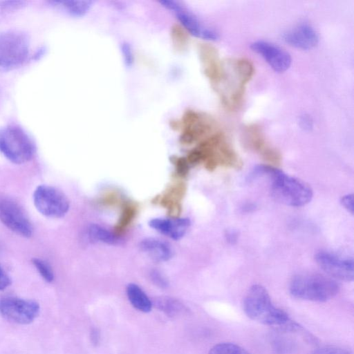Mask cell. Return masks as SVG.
<instances>
[{"mask_svg":"<svg viewBox=\"0 0 354 354\" xmlns=\"http://www.w3.org/2000/svg\"><path fill=\"white\" fill-rule=\"evenodd\" d=\"M268 178L272 196L276 201L292 207H301L313 198V190L308 185L283 171L268 165L256 166L249 175L250 180L257 177Z\"/></svg>","mask_w":354,"mask_h":354,"instance_id":"obj_1","label":"cell"},{"mask_svg":"<svg viewBox=\"0 0 354 354\" xmlns=\"http://www.w3.org/2000/svg\"><path fill=\"white\" fill-rule=\"evenodd\" d=\"M186 158L192 165L203 163L209 171L218 167L241 169L243 162L225 135L214 132L202 140L187 153Z\"/></svg>","mask_w":354,"mask_h":354,"instance_id":"obj_2","label":"cell"},{"mask_svg":"<svg viewBox=\"0 0 354 354\" xmlns=\"http://www.w3.org/2000/svg\"><path fill=\"white\" fill-rule=\"evenodd\" d=\"M243 310L249 318L265 325L284 328L291 323L288 315L273 304L266 289L259 284L248 291Z\"/></svg>","mask_w":354,"mask_h":354,"instance_id":"obj_3","label":"cell"},{"mask_svg":"<svg viewBox=\"0 0 354 354\" xmlns=\"http://www.w3.org/2000/svg\"><path fill=\"white\" fill-rule=\"evenodd\" d=\"M339 286L333 279L319 274H300L289 285L290 295L297 299L325 302L339 292Z\"/></svg>","mask_w":354,"mask_h":354,"instance_id":"obj_4","label":"cell"},{"mask_svg":"<svg viewBox=\"0 0 354 354\" xmlns=\"http://www.w3.org/2000/svg\"><path fill=\"white\" fill-rule=\"evenodd\" d=\"M36 146L31 137L21 127L8 126L0 129V153L15 164L32 159Z\"/></svg>","mask_w":354,"mask_h":354,"instance_id":"obj_5","label":"cell"},{"mask_svg":"<svg viewBox=\"0 0 354 354\" xmlns=\"http://www.w3.org/2000/svg\"><path fill=\"white\" fill-rule=\"evenodd\" d=\"M30 42L26 35L9 30L0 33V71H8L21 66L28 58Z\"/></svg>","mask_w":354,"mask_h":354,"instance_id":"obj_6","label":"cell"},{"mask_svg":"<svg viewBox=\"0 0 354 354\" xmlns=\"http://www.w3.org/2000/svg\"><path fill=\"white\" fill-rule=\"evenodd\" d=\"M180 122L182 129L180 142L185 145L201 141L211 135L216 126L210 115L192 109L185 111Z\"/></svg>","mask_w":354,"mask_h":354,"instance_id":"obj_7","label":"cell"},{"mask_svg":"<svg viewBox=\"0 0 354 354\" xmlns=\"http://www.w3.org/2000/svg\"><path fill=\"white\" fill-rule=\"evenodd\" d=\"M159 3L174 12L181 26L194 37L207 41H216L219 39V33L216 30L204 24L181 2L175 0H162Z\"/></svg>","mask_w":354,"mask_h":354,"instance_id":"obj_8","label":"cell"},{"mask_svg":"<svg viewBox=\"0 0 354 354\" xmlns=\"http://www.w3.org/2000/svg\"><path fill=\"white\" fill-rule=\"evenodd\" d=\"M36 209L50 218H62L69 209V201L59 189L47 185L38 186L33 194Z\"/></svg>","mask_w":354,"mask_h":354,"instance_id":"obj_9","label":"cell"},{"mask_svg":"<svg viewBox=\"0 0 354 354\" xmlns=\"http://www.w3.org/2000/svg\"><path fill=\"white\" fill-rule=\"evenodd\" d=\"M39 313V305L35 301L11 296L0 299V314L13 323L28 324Z\"/></svg>","mask_w":354,"mask_h":354,"instance_id":"obj_10","label":"cell"},{"mask_svg":"<svg viewBox=\"0 0 354 354\" xmlns=\"http://www.w3.org/2000/svg\"><path fill=\"white\" fill-rule=\"evenodd\" d=\"M0 221L15 233L28 238L32 234V225L22 207L13 199L0 196Z\"/></svg>","mask_w":354,"mask_h":354,"instance_id":"obj_11","label":"cell"},{"mask_svg":"<svg viewBox=\"0 0 354 354\" xmlns=\"http://www.w3.org/2000/svg\"><path fill=\"white\" fill-rule=\"evenodd\" d=\"M198 51L203 73L214 88H216L225 77V65L222 62L218 51L214 46L206 43L200 44Z\"/></svg>","mask_w":354,"mask_h":354,"instance_id":"obj_12","label":"cell"},{"mask_svg":"<svg viewBox=\"0 0 354 354\" xmlns=\"http://www.w3.org/2000/svg\"><path fill=\"white\" fill-rule=\"evenodd\" d=\"M252 51L259 55L275 72L283 73L291 65L289 53L272 42L258 40L251 44Z\"/></svg>","mask_w":354,"mask_h":354,"instance_id":"obj_13","label":"cell"},{"mask_svg":"<svg viewBox=\"0 0 354 354\" xmlns=\"http://www.w3.org/2000/svg\"><path fill=\"white\" fill-rule=\"evenodd\" d=\"M319 266L330 276L345 281L354 279L353 259H342L334 254L320 251L315 255Z\"/></svg>","mask_w":354,"mask_h":354,"instance_id":"obj_14","label":"cell"},{"mask_svg":"<svg viewBox=\"0 0 354 354\" xmlns=\"http://www.w3.org/2000/svg\"><path fill=\"white\" fill-rule=\"evenodd\" d=\"M282 38L290 46L301 50L312 49L319 42L317 32L306 22L300 23L287 30L283 33Z\"/></svg>","mask_w":354,"mask_h":354,"instance_id":"obj_15","label":"cell"},{"mask_svg":"<svg viewBox=\"0 0 354 354\" xmlns=\"http://www.w3.org/2000/svg\"><path fill=\"white\" fill-rule=\"evenodd\" d=\"M186 191V184L183 181H177L169 185L161 195L156 196L153 201L166 209L169 217H180Z\"/></svg>","mask_w":354,"mask_h":354,"instance_id":"obj_16","label":"cell"},{"mask_svg":"<svg viewBox=\"0 0 354 354\" xmlns=\"http://www.w3.org/2000/svg\"><path fill=\"white\" fill-rule=\"evenodd\" d=\"M149 225L174 240H179L186 234L190 226V221L188 218L180 216L154 218L149 221Z\"/></svg>","mask_w":354,"mask_h":354,"instance_id":"obj_17","label":"cell"},{"mask_svg":"<svg viewBox=\"0 0 354 354\" xmlns=\"http://www.w3.org/2000/svg\"><path fill=\"white\" fill-rule=\"evenodd\" d=\"M140 250L149 258L156 262H165L173 257V250L170 245L159 239L146 238L140 243Z\"/></svg>","mask_w":354,"mask_h":354,"instance_id":"obj_18","label":"cell"},{"mask_svg":"<svg viewBox=\"0 0 354 354\" xmlns=\"http://www.w3.org/2000/svg\"><path fill=\"white\" fill-rule=\"evenodd\" d=\"M244 147L259 155L269 146L261 127L255 123L246 125L242 133Z\"/></svg>","mask_w":354,"mask_h":354,"instance_id":"obj_19","label":"cell"},{"mask_svg":"<svg viewBox=\"0 0 354 354\" xmlns=\"http://www.w3.org/2000/svg\"><path fill=\"white\" fill-rule=\"evenodd\" d=\"M120 207V214L118 221L113 227V233L121 237L131 227L138 212L137 203L125 199Z\"/></svg>","mask_w":354,"mask_h":354,"instance_id":"obj_20","label":"cell"},{"mask_svg":"<svg viewBox=\"0 0 354 354\" xmlns=\"http://www.w3.org/2000/svg\"><path fill=\"white\" fill-rule=\"evenodd\" d=\"M152 305L171 318H178L189 313V309L181 301L171 297H156L152 301Z\"/></svg>","mask_w":354,"mask_h":354,"instance_id":"obj_21","label":"cell"},{"mask_svg":"<svg viewBox=\"0 0 354 354\" xmlns=\"http://www.w3.org/2000/svg\"><path fill=\"white\" fill-rule=\"evenodd\" d=\"M126 292L133 308L143 313L151 311L153 306L152 301L139 286L133 283H129Z\"/></svg>","mask_w":354,"mask_h":354,"instance_id":"obj_22","label":"cell"},{"mask_svg":"<svg viewBox=\"0 0 354 354\" xmlns=\"http://www.w3.org/2000/svg\"><path fill=\"white\" fill-rule=\"evenodd\" d=\"M92 1H51L49 3L52 6L61 10L68 15L75 17H81L84 16L91 9L93 5Z\"/></svg>","mask_w":354,"mask_h":354,"instance_id":"obj_23","label":"cell"},{"mask_svg":"<svg viewBox=\"0 0 354 354\" xmlns=\"http://www.w3.org/2000/svg\"><path fill=\"white\" fill-rule=\"evenodd\" d=\"M87 231L88 236L95 241L115 245L122 241L121 237L116 236L113 231L98 224H91L88 227Z\"/></svg>","mask_w":354,"mask_h":354,"instance_id":"obj_24","label":"cell"},{"mask_svg":"<svg viewBox=\"0 0 354 354\" xmlns=\"http://www.w3.org/2000/svg\"><path fill=\"white\" fill-rule=\"evenodd\" d=\"M171 38L174 48L178 51H184L189 44V35L187 31L181 26L174 24L171 28Z\"/></svg>","mask_w":354,"mask_h":354,"instance_id":"obj_25","label":"cell"},{"mask_svg":"<svg viewBox=\"0 0 354 354\" xmlns=\"http://www.w3.org/2000/svg\"><path fill=\"white\" fill-rule=\"evenodd\" d=\"M271 344L277 354H290L296 348V344L292 339L282 335H274Z\"/></svg>","mask_w":354,"mask_h":354,"instance_id":"obj_26","label":"cell"},{"mask_svg":"<svg viewBox=\"0 0 354 354\" xmlns=\"http://www.w3.org/2000/svg\"><path fill=\"white\" fill-rule=\"evenodd\" d=\"M208 354H251L243 347L231 342H222L214 345Z\"/></svg>","mask_w":354,"mask_h":354,"instance_id":"obj_27","label":"cell"},{"mask_svg":"<svg viewBox=\"0 0 354 354\" xmlns=\"http://www.w3.org/2000/svg\"><path fill=\"white\" fill-rule=\"evenodd\" d=\"M122 194L117 190H108L102 194L98 198V203L104 207L120 206L124 202Z\"/></svg>","mask_w":354,"mask_h":354,"instance_id":"obj_28","label":"cell"},{"mask_svg":"<svg viewBox=\"0 0 354 354\" xmlns=\"http://www.w3.org/2000/svg\"><path fill=\"white\" fill-rule=\"evenodd\" d=\"M32 263L41 277L47 282H51L54 279V273L51 266L46 261L35 258L32 259Z\"/></svg>","mask_w":354,"mask_h":354,"instance_id":"obj_29","label":"cell"},{"mask_svg":"<svg viewBox=\"0 0 354 354\" xmlns=\"http://www.w3.org/2000/svg\"><path fill=\"white\" fill-rule=\"evenodd\" d=\"M170 160L174 166L176 175L179 178H183L188 175L191 165L186 157L174 156L170 158Z\"/></svg>","mask_w":354,"mask_h":354,"instance_id":"obj_30","label":"cell"},{"mask_svg":"<svg viewBox=\"0 0 354 354\" xmlns=\"http://www.w3.org/2000/svg\"><path fill=\"white\" fill-rule=\"evenodd\" d=\"M121 53L124 65L129 68L134 62V55L131 45L127 41H123L120 45Z\"/></svg>","mask_w":354,"mask_h":354,"instance_id":"obj_31","label":"cell"},{"mask_svg":"<svg viewBox=\"0 0 354 354\" xmlns=\"http://www.w3.org/2000/svg\"><path fill=\"white\" fill-rule=\"evenodd\" d=\"M151 282L160 288H166L169 286V281L165 275L157 269H151L149 273Z\"/></svg>","mask_w":354,"mask_h":354,"instance_id":"obj_32","label":"cell"},{"mask_svg":"<svg viewBox=\"0 0 354 354\" xmlns=\"http://www.w3.org/2000/svg\"><path fill=\"white\" fill-rule=\"evenodd\" d=\"M311 354H352V353L342 347L329 346L317 348Z\"/></svg>","mask_w":354,"mask_h":354,"instance_id":"obj_33","label":"cell"},{"mask_svg":"<svg viewBox=\"0 0 354 354\" xmlns=\"http://www.w3.org/2000/svg\"><path fill=\"white\" fill-rule=\"evenodd\" d=\"M341 203L351 214H353V195L352 194H346L342 196Z\"/></svg>","mask_w":354,"mask_h":354,"instance_id":"obj_34","label":"cell"},{"mask_svg":"<svg viewBox=\"0 0 354 354\" xmlns=\"http://www.w3.org/2000/svg\"><path fill=\"white\" fill-rule=\"evenodd\" d=\"M300 127L306 130L310 131L313 127V122L309 115L303 114L299 118Z\"/></svg>","mask_w":354,"mask_h":354,"instance_id":"obj_35","label":"cell"},{"mask_svg":"<svg viewBox=\"0 0 354 354\" xmlns=\"http://www.w3.org/2000/svg\"><path fill=\"white\" fill-rule=\"evenodd\" d=\"M90 340L92 345L95 347L98 346L100 344L101 334L97 328L93 327L90 331Z\"/></svg>","mask_w":354,"mask_h":354,"instance_id":"obj_36","label":"cell"},{"mask_svg":"<svg viewBox=\"0 0 354 354\" xmlns=\"http://www.w3.org/2000/svg\"><path fill=\"white\" fill-rule=\"evenodd\" d=\"M24 2L20 1H3L0 2V8L3 9H17L24 6Z\"/></svg>","mask_w":354,"mask_h":354,"instance_id":"obj_37","label":"cell"},{"mask_svg":"<svg viewBox=\"0 0 354 354\" xmlns=\"http://www.w3.org/2000/svg\"><path fill=\"white\" fill-rule=\"evenodd\" d=\"M10 283V278L0 266V290L6 289Z\"/></svg>","mask_w":354,"mask_h":354,"instance_id":"obj_38","label":"cell"},{"mask_svg":"<svg viewBox=\"0 0 354 354\" xmlns=\"http://www.w3.org/2000/svg\"><path fill=\"white\" fill-rule=\"evenodd\" d=\"M226 241L231 243H236L238 240V232L234 230H227L225 234Z\"/></svg>","mask_w":354,"mask_h":354,"instance_id":"obj_39","label":"cell"},{"mask_svg":"<svg viewBox=\"0 0 354 354\" xmlns=\"http://www.w3.org/2000/svg\"><path fill=\"white\" fill-rule=\"evenodd\" d=\"M170 127L174 130H178L180 129V122L176 120L171 121Z\"/></svg>","mask_w":354,"mask_h":354,"instance_id":"obj_40","label":"cell"}]
</instances>
